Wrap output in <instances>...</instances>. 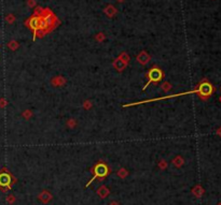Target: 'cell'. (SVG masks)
Listing matches in <instances>:
<instances>
[{
	"label": "cell",
	"instance_id": "obj_6",
	"mask_svg": "<svg viewBox=\"0 0 221 205\" xmlns=\"http://www.w3.org/2000/svg\"><path fill=\"white\" fill-rule=\"evenodd\" d=\"M43 20H44V23H45V25H47V27L51 26V24H52V17H51L50 15H47L45 17H43Z\"/></svg>",
	"mask_w": 221,
	"mask_h": 205
},
{
	"label": "cell",
	"instance_id": "obj_5",
	"mask_svg": "<svg viewBox=\"0 0 221 205\" xmlns=\"http://www.w3.org/2000/svg\"><path fill=\"white\" fill-rule=\"evenodd\" d=\"M11 183V177L7 173H1L0 174V186L1 187H6L9 186V184Z\"/></svg>",
	"mask_w": 221,
	"mask_h": 205
},
{
	"label": "cell",
	"instance_id": "obj_4",
	"mask_svg": "<svg viewBox=\"0 0 221 205\" xmlns=\"http://www.w3.org/2000/svg\"><path fill=\"white\" fill-rule=\"evenodd\" d=\"M29 27H30L31 29L33 30V32H35V35H37V30L40 28V17H38V16H33V17H31L30 20H29Z\"/></svg>",
	"mask_w": 221,
	"mask_h": 205
},
{
	"label": "cell",
	"instance_id": "obj_9",
	"mask_svg": "<svg viewBox=\"0 0 221 205\" xmlns=\"http://www.w3.org/2000/svg\"><path fill=\"white\" fill-rule=\"evenodd\" d=\"M220 102H221V97H220Z\"/></svg>",
	"mask_w": 221,
	"mask_h": 205
},
{
	"label": "cell",
	"instance_id": "obj_7",
	"mask_svg": "<svg viewBox=\"0 0 221 205\" xmlns=\"http://www.w3.org/2000/svg\"><path fill=\"white\" fill-rule=\"evenodd\" d=\"M6 105V101L5 99H0V107H3Z\"/></svg>",
	"mask_w": 221,
	"mask_h": 205
},
{
	"label": "cell",
	"instance_id": "obj_8",
	"mask_svg": "<svg viewBox=\"0 0 221 205\" xmlns=\"http://www.w3.org/2000/svg\"><path fill=\"white\" fill-rule=\"evenodd\" d=\"M218 205H221V203H219V204H218Z\"/></svg>",
	"mask_w": 221,
	"mask_h": 205
},
{
	"label": "cell",
	"instance_id": "obj_1",
	"mask_svg": "<svg viewBox=\"0 0 221 205\" xmlns=\"http://www.w3.org/2000/svg\"><path fill=\"white\" fill-rule=\"evenodd\" d=\"M212 92H214V86L207 81H204L203 83L200 84L196 89V94H199V96L202 99L209 98L212 95Z\"/></svg>",
	"mask_w": 221,
	"mask_h": 205
},
{
	"label": "cell",
	"instance_id": "obj_3",
	"mask_svg": "<svg viewBox=\"0 0 221 205\" xmlns=\"http://www.w3.org/2000/svg\"><path fill=\"white\" fill-rule=\"evenodd\" d=\"M107 166H105V164L103 163H99L97 164V166H95V175H94V177L92 178V181L93 179H95L96 177H103L105 176V175L107 174Z\"/></svg>",
	"mask_w": 221,
	"mask_h": 205
},
{
	"label": "cell",
	"instance_id": "obj_2",
	"mask_svg": "<svg viewBox=\"0 0 221 205\" xmlns=\"http://www.w3.org/2000/svg\"><path fill=\"white\" fill-rule=\"evenodd\" d=\"M148 77H149V82L147 83V85L145 86V88H146L150 83H152V82H157V81H160V80L162 79L161 70H160V69H157V68L151 69V70L149 71V73H148Z\"/></svg>",
	"mask_w": 221,
	"mask_h": 205
}]
</instances>
